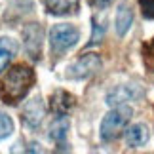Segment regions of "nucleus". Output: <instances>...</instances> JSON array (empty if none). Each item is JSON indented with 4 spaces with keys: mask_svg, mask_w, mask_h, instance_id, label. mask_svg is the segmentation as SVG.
<instances>
[{
    "mask_svg": "<svg viewBox=\"0 0 154 154\" xmlns=\"http://www.w3.org/2000/svg\"><path fill=\"white\" fill-rule=\"evenodd\" d=\"M34 70L27 65H14L0 76V99L6 105H17L34 86Z\"/></svg>",
    "mask_w": 154,
    "mask_h": 154,
    "instance_id": "f257e3e1",
    "label": "nucleus"
},
{
    "mask_svg": "<svg viewBox=\"0 0 154 154\" xmlns=\"http://www.w3.org/2000/svg\"><path fill=\"white\" fill-rule=\"evenodd\" d=\"M131 114H133V110L126 105L112 106V110L101 122V139L103 141H114L118 135L124 131V128L128 126Z\"/></svg>",
    "mask_w": 154,
    "mask_h": 154,
    "instance_id": "f03ea898",
    "label": "nucleus"
},
{
    "mask_svg": "<svg viewBox=\"0 0 154 154\" xmlns=\"http://www.w3.org/2000/svg\"><path fill=\"white\" fill-rule=\"evenodd\" d=\"M80 40V31L74 25H53V29L50 31V42H51V50L61 53L67 51L69 48Z\"/></svg>",
    "mask_w": 154,
    "mask_h": 154,
    "instance_id": "7ed1b4c3",
    "label": "nucleus"
},
{
    "mask_svg": "<svg viewBox=\"0 0 154 154\" xmlns=\"http://www.w3.org/2000/svg\"><path fill=\"white\" fill-rule=\"evenodd\" d=\"M101 69V57L97 55V53H84L78 61H76L72 67H69L67 70V76L69 78H90L97 72V70Z\"/></svg>",
    "mask_w": 154,
    "mask_h": 154,
    "instance_id": "20e7f679",
    "label": "nucleus"
},
{
    "mask_svg": "<svg viewBox=\"0 0 154 154\" xmlns=\"http://www.w3.org/2000/svg\"><path fill=\"white\" fill-rule=\"evenodd\" d=\"M139 97H143V90L135 84H124L116 86L106 93V105L109 106H120L126 105L128 101H137Z\"/></svg>",
    "mask_w": 154,
    "mask_h": 154,
    "instance_id": "39448f33",
    "label": "nucleus"
},
{
    "mask_svg": "<svg viewBox=\"0 0 154 154\" xmlns=\"http://www.w3.org/2000/svg\"><path fill=\"white\" fill-rule=\"evenodd\" d=\"M46 114V109H44V103L40 97H32L31 101H27V105L23 106V112H21V120L27 124L29 128H38L42 118Z\"/></svg>",
    "mask_w": 154,
    "mask_h": 154,
    "instance_id": "423d86ee",
    "label": "nucleus"
},
{
    "mask_svg": "<svg viewBox=\"0 0 154 154\" xmlns=\"http://www.w3.org/2000/svg\"><path fill=\"white\" fill-rule=\"evenodd\" d=\"M74 106V97L70 95V93L63 91V90H57L51 93L50 97V109L55 116H63L67 114V112Z\"/></svg>",
    "mask_w": 154,
    "mask_h": 154,
    "instance_id": "0eeeda50",
    "label": "nucleus"
},
{
    "mask_svg": "<svg viewBox=\"0 0 154 154\" xmlns=\"http://www.w3.org/2000/svg\"><path fill=\"white\" fill-rule=\"evenodd\" d=\"M46 10L51 15H69L78 11L80 2L78 0H44Z\"/></svg>",
    "mask_w": 154,
    "mask_h": 154,
    "instance_id": "6e6552de",
    "label": "nucleus"
},
{
    "mask_svg": "<svg viewBox=\"0 0 154 154\" xmlns=\"http://www.w3.org/2000/svg\"><path fill=\"white\" fill-rule=\"evenodd\" d=\"M146 141H149V129L145 124H135L126 131V143L131 149H139V146L146 145Z\"/></svg>",
    "mask_w": 154,
    "mask_h": 154,
    "instance_id": "1a4fd4ad",
    "label": "nucleus"
},
{
    "mask_svg": "<svg viewBox=\"0 0 154 154\" xmlns=\"http://www.w3.org/2000/svg\"><path fill=\"white\" fill-rule=\"evenodd\" d=\"M25 48L27 51L31 53L32 59H38L40 57V38H42V31H40V27L36 25H31L25 31Z\"/></svg>",
    "mask_w": 154,
    "mask_h": 154,
    "instance_id": "9d476101",
    "label": "nucleus"
},
{
    "mask_svg": "<svg viewBox=\"0 0 154 154\" xmlns=\"http://www.w3.org/2000/svg\"><path fill=\"white\" fill-rule=\"evenodd\" d=\"M133 23V11L128 4H120L118 6V11H116V32L118 36H124L129 27Z\"/></svg>",
    "mask_w": 154,
    "mask_h": 154,
    "instance_id": "9b49d317",
    "label": "nucleus"
},
{
    "mask_svg": "<svg viewBox=\"0 0 154 154\" xmlns=\"http://www.w3.org/2000/svg\"><path fill=\"white\" fill-rule=\"evenodd\" d=\"M17 53V42L14 38H0V70L6 69V65H8L11 59H14V55Z\"/></svg>",
    "mask_w": 154,
    "mask_h": 154,
    "instance_id": "f8f14e48",
    "label": "nucleus"
},
{
    "mask_svg": "<svg viewBox=\"0 0 154 154\" xmlns=\"http://www.w3.org/2000/svg\"><path fill=\"white\" fill-rule=\"evenodd\" d=\"M67 131H69V120L63 116H57L55 120H53V124L50 126V137L55 141V143L63 145L65 143V137H67Z\"/></svg>",
    "mask_w": 154,
    "mask_h": 154,
    "instance_id": "ddd939ff",
    "label": "nucleus"
},
{
    "mask_svg": "<svg viewBox=\"0 0 154 154\" xmlns=\"http://www.w3.org/2000/svg\"><path fill=\"white\" fill-rule=\"evenodd\" d=\"M143 65L149 72H154V38L143 44Z\"/></svg>",
    "mask_w": 154,
    "mask_h": 154,
    "instance_id": "4468645a",
    "label": "nucleus"
},
{
    "mask_svg": "<svg viewBox=\"0 0 154 154\" xmlns=\"http://www.w3.org/2000/svg\"><path fill=\"white\" fill-rule=\"evenodd\" d=\"M11 131H14V122L10 120V116L0 112V139H6Z\"/></svg>",
    "mask_w": 154,
    "mask_h": 154,
    "instance_id": "2eb2a0df",
    "label": "nucleus"
},
{
    "mask_svg": "<svg viewBox=\"0 0 154 154\" xmlns=\"http://www.w3.org/2000/svg\"><path fill=\"white\" fill-rule=\"evenodd\" d=\"M139 6L143 11V17L154 19V0H139Z\"/></svg>",
    "mask_w": 154,
    "mask_h": 154,
    "instance_id": "dca6fc26",
    "label": "nucleus"
},
{
    "mask_svg": "<svg viewBox=\"0 0 154 154\" xmlns=\"http://www.w3.org/2000/svg\"><path fill=\"white\" fill-rule=\"evenodd\" d=\"M103 32H105V27H99L97 23L93 21V34H91V40H90V44H88V46H93V44H97L99 40H101Z\"/></svg>",
    "mask_w": 154,
    "mask_h": 154,
    "instance_id": "f3484780",
    "label": "nucleus"
},
{
    "mask_svg": "<svg viewBox=\"0 0 154 154\" xmlns=\"http://www.w3.org/2000/svg\"><path fill=\"white\" fill-rule=\"evenodd\" d=\"M109 0H90V4H93V6H105Z\"/></svg>",
    "mask_w": 154,
    "mask_h": 154,
    "instance_id": "a211bd4d",
    "label": "nucleus"
}]
</instances>
